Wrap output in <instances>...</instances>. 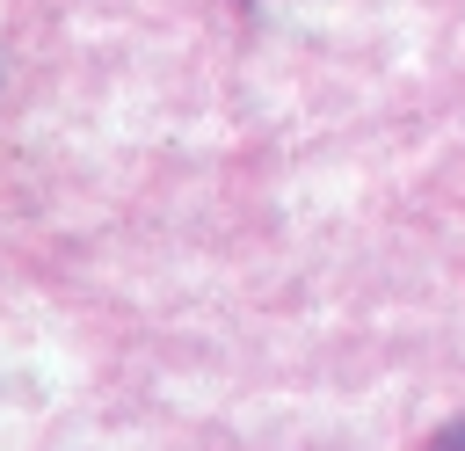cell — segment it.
Instances as JSON below:
<instances>
[{
	"instance_id": "obj_1",
	"label": "cell",
	"mask_w": 465,
	"mask_h": 451,
	"mask_svg": "<svg viewBox=\"0 0 465 451\" xmlns=\"http://www.w3.org/2000/svg\"><path fill=\"white\" fill-rule=\"evenodd\" d=\"M436 451H465V429H458V436H443V444H436Z\"/></svg>"
}]
</instances>
